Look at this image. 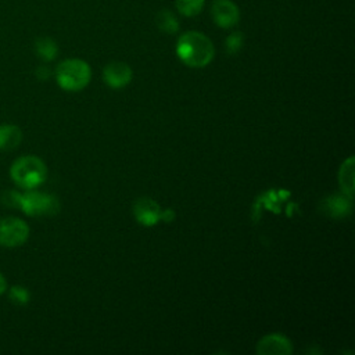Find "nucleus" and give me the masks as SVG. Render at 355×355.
Returning a JSON list of instances; mask_svg holds the SVG:
<instances>
[{
    "mask_svg": "<svg viewBox=\"0 0 355 355\" xmlns=\"http://www.w3.org/2000/svg\"><path fill=\"white\" fill-rule=\"evenodd\" d=\"M176 54L187 67L202 68L212 61L215 49L208 36L197 31H190L179 36L176 42Z\"/></svg>",
    "mask_w": 355,
    "mask_h": 355,
    "instance_id": "1",
    "label": "nucleus"
},
{
    "mask_svg": "<svg viewBox=\"0 0 355 355\" xmlns=\"http://www.w3.org/2000/svg\"><path fill=\"white\" fill-rule=\"evenodd\" d=\"M10 176L18 187L32 190L46 180L47 168L39 157L22 155L12 162L10 168Z\"/></svg>",
    "mask_w": 355,
    "mask_h": 355,
    "instance_id": "2",
    "label": "nucleus"
},
{
    "mask_svg": "<svg viewBox=\"0 0 355 355\" xmlns=\"http://www.w3.org/2000/svg\"><path fill=\"white\" fill-rule=\"evenodd\" d=\"M92 78L89 64L79 58H68L61 61L55 68V80L58 86L67 92H79L85 89Z\"/></svg>",
    "mask_w": 355,
    "mask_h": 355,
    "instance_id": "3",
    "label": "nucleus"
},
{
    "mask_svg": "<svg viewBox=\"0 0 355 355\" xmlns=\"http://www.w3.org/2000/svg\"><path fill=\"white\" fill-rule=\"evenodd\" d=\"M17 207H19L29 216L54 215L60 209L58 200L47 193L28 190L26 193H17Z\"/></svg>",
    "mask_w": 355,
    "mask_h": 355,
    "instance_id": "4",
    "label": "nucleus"
},
{
    "mask_svg": "<svg viewBox=\"0 0 355 355\" xmlns=\"http://www.w3.org/2000/svg\"><path fill=\"white\" fill-rule=\"evenodd\" d=\"M29 237V226L25 220L17 216H7L0 219V245L18 247L22 245Z\"/></svg>",
    "mask_w": 355,
    "mask_h": 355,
    "instance_id": "5",
    "label": "nucleus"
},
{
    "mask_svg": "<svg viewBox=\"0 0 355 355\" xmlns=\"http://www.w3.org/2000/svg\"><path fill=\"white\" fill-rule=\"evenodd\" d=\"M214 22L220 28H232L240 19V10L232 0H214L211 6Z\"/></svg>",
    "mask_w": 355,
    "mask_h": 355,
    "instance_id": "6",
    "label": "nucleus"
},
{
    "mask_svg": "<svg viewBox=\"0 0 355 355\" xmlns=\"http://www.w3.org/2000/svg\"><path fill=\"white\" fill-rule=\"evenodd\" d=\"M257 352L259 355H290L293 352V345L286 336L273 333L259 340Z\"/></svg>",
    "mask_w": 355,
    "mask_h": 355,
    "instance_id": "7",
    "label": "nucleus"
},
{
    "mask_svg": "<svg viewBox=\"0 0 355 355\" xmlns=\"http://www.w3.org/2000/svg\"><path fill=\"white\" fill-rule=\"evenodd\" d=\"M132 79V69L126 62L112 61L104 68V80L110 87L121 89Z\"/></svg>",
    "mask_w": 355,
    "mask_h": 355,
    "instance_id": "8",
    "label": "nucleus"
},
{
    "mask_svg": "<svg viewBox=\"0 0 355 355\" xmlns=\"http://www.w3.org/2000/svg\"><path fill=\"white\" fill-rule=\"evenodd\" d=\"M133 212L137 222L144 226H153L161 218L159 205L148 197L139 198L133 207Z\"/></svg>",
    "mask_w": 355,
    "mask_h": 355,
    "instance_id": "9",
    "label": "nucleus"
},
{
    "mask_svg": "<svg viewBox=\"0 0 355 355\" xmlns=\"http://www.w3.org/2000/svg\"><path fill=\"white\" fill-rule=\"evenodd\" d=\"M354 157H348L340 171H338V183H340V187L344 193L345 197H348L349 200H352V196H354V189H355V164H354Z\"/></svg>",
    "mask_w": 355,
    "mask_h": 355,
    "instance_id": "10",
    "label": "nucleus"
},
{
    "mask_svg": "<svg viewBox=\"0 0 355 355\" xmlns=\"http://www.w3.org/2000/svg\"><path fill=\"white\" fill-rule=\"evenodd\" d=\"M22 140V132L17 125H0V150L8 151L19 146Z\"/></svg>",
    "mask_w": 355,
    "mask_h": 355,
    "instance_id": "11",
    "label": "nucleus"
},
{
    "mask_svg": "<svg viewBox=\"0 0 355 355\" xmlns=\"http://www.w3.org/2000/svg\"><path fill=\"white\" fill-rule=\"evenodd\" d=\"M35 50H36V54L44 61L54 60L58 53L57 43L50 37H39L35 42Z\"/></svg>",
    "mask_w": 355,
    "mask_h": 355,
    "instance_id": "12",
    "label": "nucleus"
},
{
    "mask_svg": "<svg viewBox=\"0 0 355 355\" xmlns=\"http://www.w3.org/2000/svg\"><path fill=\"white\" fill-rule=\"evenodd\" d=\"M157 26L165 33H175L179 29V22L169 10H161L155 17Z\"/></svg>",
    "mask_w": 355,
    "mask_h": 355,
    "instance_id": "13",
    "label": "nucleus"
},
{
    "mask_svg": "<svg viewBox=\"0 0 355 355\" xmlns=\"http://www.w3.org/2000/svg\"><path fill=\"white\" fill-rule=\"evenodd\" d=\"M178 11L184 17H196L204 7L205 0H176Z\"/></svg>",
    "mask_w": 355,
    "mask_h": 355,
    "instance_id": "14",
    "label": "nucleus"
},
{
    "mask_svg": "<svg viewBox=\"0 0 355 355\" xmlns=\"http://www.w3.org/2000/svg\"><path fill=\"white\" fill-rule=\"evenodd\" d=\"M8 298L11 300V302H14L17 305H24V304L29 302L31 294L26 290V287H24V286H12L8 290Z\"/></svg>",
    "mask_w": 355,
    "mask_h": 355,
    "instance_id": "15",
    "label": "nucleus"
},
{
    "mask_svg": "<svg viewBox=\"0 0 355 355\" xmlns=\"http://www.w3.org/2000/svg\"><path fill=\"white\" fill-rule=\"evenodd\" d=\"M243 46V35L241 32H233L226 39V51L229 54L237 53Z\"/></svg>",
    "mask_w": 355,
    "mask_h": 355,
    "instance_id": "16",
    "label": "nucleus"
},
{
    "mask_svg": "<svg viewBox=\"0 0 355 355\" xmlns=\"http://www.w3.org/2000/svg\"><path fill=\"white\" fill-rule=\"evenodd\" d=\"M36 75H37L40 79H47L49 75H50V71H49V68H46V67H39V69L36 71Z\"/></svg>",
    "mask_w": 355,
    "mask_h": 355,
    "instance_id": "17",
    "label": "nucleus"
},
{
    "mask_svg": "<svg viewBox=\"0 0 355 355\" xmlns=\"http://www.w3.org/2000/svg\"><path fill=\"white\" fill-rule=\"evenodd\" d=\"M6 288H7V280H6V277L0 273V295L6 291Z\"/></svg>",
    "mask_w": 355,
    "mask_h": 355,
    "instance_id": "18",
    "label": "nucleus"
}]
</instances>
